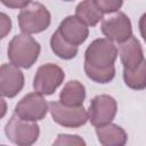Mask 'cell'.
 <instances>
[{
  "mask_svg": "<svg viewBox=\"0 0 146 146\" xmlns=\"http://www.w3.org/2000/svg\"><path fill=\"white\" fill-rule=\"evenodd\" d=\"M40 43L30 36V34H16L8 44V58L11 64L23 67L30 68L36 62L40 55Z\"/></svg>",
  "mask_w": 146,
  "mask_h": 146,
  "instance_id": "6da1fadb",
  "label": "cell"
},
{
  "mask_svg": "<svg viewBox=\"0 0 146 146\" xmlns=\"http://www.w3.org/2000/svg\"><path fill=\"white\" fill-rule=\"evenodd\" d=\"M50 22L51 16L49 10L40 2H31L22 8L18 14V25L25 34L43 32L49 27Z\"/></svg>",
  "mask_w": 146,
  "mask_h": 146,
  "instance_id": "7a4b0ae2",
  "label": "cell"
},
{
  "mask_svg": "<svg viewBox=\"0 0 146 146\" xmlns=\"http://www.w3.org/2000/svg\"><path fill=\"white\" fill-rule=\"evenodd\" d=\"M116 57V46L107 38H100L88 46L84 52V64L96 68H108L114 66Z\"/></svg>",
  "mask_w": 146,
  "mask_h": 146,
  "instance_id": "3957f363",
  "label": "cell"
},
{
  "mask_svg": "<svg viewBox=\"0 0 146 146\" xmlns=\"http://www.w3.org/2000/svg\"><path fill=\"white\" fill-rule=\"evenodd\" d=\"M5 132L13 144L18 146H30L38 140L40 127L35 122L23 120L14 113L6 124Z\"/></svg>",
  "mask_w": 146,
  "mask_h": 146,
  "instance_id": "277c9868",
  "label": "cell"
},
{
  "mask_svg": "<svg viewBox=\"0 0 146 146\" xmlns=\"http://www.w3.org/2000/svg\"><path fill=\"white\" fill-rule=\"evenodd\" d=\"M49 112L52 120L65 128H79L89 120L88 112L83 106H66L60 102H51Z\"/></svg>",
  "mask_w": 146,
  "mask_h": 146,
  "instance_id": "5b68a950",
  "label": "cell"
},
{
  "mask_svg": "<svg viewBox=\"0 0 146 146\" xmlns=\"http://www.w3.org/2000/svg\"><path fill=\"white\" fill-rule=\"evenodd\" d=\"M65 73L62 67L52 63L43 64L36 70L33 79V88L36 92L43 96H49L63 83Z\"/></svg>",
  "mask_w": 146,
  "mask_h": 146,
  "instance_id": "8992f818",
  "label": "cell"
},
{
  "mask_svg": "<svg viewBox=\"0 0 146 146\" xmlns=\"http://www.w3.org/2000/svg\"><path fill=\"white\" fill-rule=\"evenodd\" d=\"M49 111V104L39 92H31L24 96L15 106V114L21 119L36 122L42 120Z\"/></svg>",
  "mask_w": 146,
  "mask_h": 146,
  "instance_id": "52a82bcc",
  "label": "cell"
},
{
  "mask_svg": "<svg viewBox=\"0 0 146 146\" xmlns=\"http://www.w3.org/2000/svg\"><path fill=\"white\" fill-rule=\"evenodd\" d=\"M117 111L116 100L110 95H98L90 102L88 115L89 121L94 127L111 123Z\"/></svg>",
  "mask_w": 146,
  "mask_h": 146,
  "instance_id": "ba28073f",
  "label": "cell"
},
{
  "mask_svg": "<svg viewBox=\"0 0 146 146\" xmlns=\"http://www.w3.org/2000/svg\"><path fill=\"white\" fill-rule=\"evenodd\" d=\"M100 30L111 41L122 43L132 36V25L130 18L122 11L102 22Z\"/></svg>",
  "mask_w": 146,
  "mask_h": 146,
  "instance_id": "9c48e42d",
  "label": "cell"
},
{
  "mask_svg": "<svg viewBox=\"0 0 146 146\" xmlns=\"http://www.w3.org/2000/svg\"><path fill=\"white\" fill-rule=\"evenodd\" d=\"M24 87V74L14 64H2L0 67V92L3 97L13 98Z\"/></svg>",
  "mask_w": 146,
  "mask_h": 146,
  "instance_id": "30bf717a",
  "label": "cell"
},
{
  "mask_svg": "<svg viewBox=\"0 0 146 146\" xmlns=\"http://www.w3.org/2000/svg\"><path fill=\"white\" fill-rule=\"evenodd\" d=\"M58 32L67 42L75 46L83 43L89 35L88 25L76 16H67L64 18L58 26Z\"/></svg>",
  "mask_w": 146,
  "mask_h": 146,
  "instance_id": "8fae6325",
  "label": "cell"
},
{
  "mask_svg": "<svg viewBox=\"0 0 146 146\" xmlns=\"http://www.w3.org/2000/svg\"><path fill=\"white\" fill-rule=\"evenodd\" d=\"M119 54L121 62L123 64V68L133 70L140 65V63L145 59L144 52L140 42L133 35L127 41L120 43Z\"/></svg>",
  "mask_w": 146,
  "mask_h": 146,
  "instance_id": "7c38bea8",
  "label": "cell"
},
{
  "mask_svg": "<svg viewBox=\"0 0 146 146\" xmlns=\"http://www.w3.org/2000/svg\"><path fill=\"white\" fill-rule=\"evenodd\" d=\"M96 135L103 146H123L128 139L124 129L112 122L96 127Z\"/></svg>",
  "mask_w": 146,
  "mask_h": 146,
  "instance_id": "4fadbf2b",
  "label": "cell"
},
{
  "mask_svg": "<svg viewBox=\"0 0 146 146\" xmlns=\"http://www.w3.org/2000/svg\"><path fill=\"white\" fill-rule=\"evenodd\" d=\"M86 98L84 86L76 81H68L59 94V102L66 106H82Z\"/></svg>",
  "mask_w": 146,
  "mask_h": 146,
  "instance_id": "5bb4252c",
  "label": "cell"
},
{
  "mask_svg": "<svg viewBox=\"0 0 146 146\" xmlns=\"http://www.w3.org/2000/svg\"><path fill=\"white\" fill-rule=\"evenodd\" d=\"M75 16L88 26H95L104 18V13L94 0H83L75 8Z\"/></svg>",
  "mask_w": 146,
  "mask_h": 146,
  "instance_id": "9a60e30c",
  "label": "cell"
},
{
  "mask_svg": "<svg viewBox=\"0 0 146 146\" xmlns=\"http://www.w3.org/2000/svg\"><path fill=\"white\" fill-rule=\"evenodd\" d=\"M50 47H51V50L54 51V54L62 59H72L78 54V46L67 42L60 35L58 30L56 32H54L51 35Z\"/></svg>",
  "mask_w": 146,
  "mask_h": 146,
  "instance_id": "2e32d148",
  "label": "cell"
},
{
  "mask_svg": "<svg viewBox=\"0 0 146 146\" xmlns=\"http://www.w3.org/2000/svg\"><path fill=\"white\" fill-rule=\"evenodd\" d=\"M124 83L133 90H143L146 88V59L133 70L123 68Z\"/></svg>",
  "mask_w": 146,
  "mask_h": 146,
  "instance_id": "e0dca14e",
  "label": "cell"
},
{
  "mask_svg": "<svg viewBox=\"0 0 146 146\" xmlns=\"http://www.w3.org/2000/svg\"><path fill=\"white\" fill-rule=\"evenodd\" d=\"M84 72L87 76L97 83H108L114 79L115 67L111 66L108 68H96L84 64Z\"/></svg>",
  "mask_w": 146,
  "mask_h": 146,
  "instance_id": "ac0fdd59",
  "label": "cell"
},
{
  "mask_svg": "<svg viewBox=\"0 0 146 146\" xmlns=\"http://www.w3.org/2000/svg\"><path fill=\"white\" fill-rule=\"evenodd\" d=\"M98 8L104 13V14H111L117 11L122 5L123 0H94Z\"/></svg>",
  "mask_w": 146,
  "mask_h": 146,
  "instance_id": "d6986e66",
  "label": "cell"
},
{
  "mask_svg": "<svg viewBox=\"0 0 146 146\" xmlns=\"http://www.w3.org/2000/svg\"><path fill=\"white\" fill-rule=\"evenodd\" d=\"M54 145H86V141L80 138L78 135H58L57 139L54 141Z\"/></svg>",
  "mask_w": 146,
  "mask_h": 146,
  "instance_id": "ffe728a7",
  "label": "cell"
},
{
  "mask_svg": "<svg viewBox=\"0 0 146 146\" xmlns=\"http://www.w3.org/2000/svg\"><path fill=\"white\" fill-rule=\"evenodd\" d=\"M1 2L8 8L19 9V8H24L27 5H30L32 0H1Z\"/></svg>",
  "mask_w": 146,
  "mask_h": 146,
  "instance_id": "44dd1931",
  "label": "cell"
},
{
  "mask_svg": "<svg viewBox=\"0 0 146 146\" xmlns=\"http://www.w3.org/2000/svg\"><path fill=\"white\" fill-rule=\"evenodd\" d=\"M1 24H2V32H1V38H5L6 34L10 31L11 29V22L10 18L6 14H1Z\"/></svg>",
  "mask_w": 146,
  "mask_h": 146,
  "instance_id": "7402d4cb",
  "label": "cell"
},
{
  "mask_svg": "<svg viewBox=\"0 0 146 146\" xmlns=\"http://www.w3.org/2000/svg\"><path fill=\"white\" fill-rule=\"evenodd\" d=\"M139 31H140L143 39L146 41V13L143 14L139 19Z\"/></svg>",
  "mask_w": 146,
  "mask_h": 146,
  "instance_id": "603a6c76",
  "label": "cell"
},
{
  "mask_svg": "<svg viewBox=\"0 0 146 146\" xmlns=\"http://www.w3.org/2000/svg\"><path fill=\"white\" fill-rule=\"evenodd\" d=\"M63 1H73V0H63Z\"/></svg>",
  "mask_w": 146,
  "mask_h": 146,
  "instance_id": "cb8c5ba5",
  "label": "cell"
}]
</instances>
